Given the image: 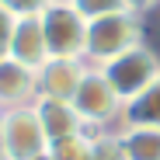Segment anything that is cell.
<instances>
[{
    "label": "cell",
    "mask_w": 160,
    "mask_h": 160,
    "mask_svg": "<svg viewBox=\"0 0 160 160\" xmlns=\"http://www.w3.org/2000/svg\"><path fill=\"white\" fill-rule=\"evenodd\" d=\"M91 150H94V132H77V136L49 143L45 153L49 160H91Z\"/></svg>",
    "instance_id": "7c38bea8"
},
{
    "label": "cell",
    "mask_w": 160,
    "mask_h": 160,
    "mask_svg": "<svg viewBox=\"0 0 160 160\" xmlns=\"http://www.w3.org/2000/svg\"><path fill=\"white\" fill-rule=\"evenodd\" d=\"M70 4L84 14L87 21L94 18H104V14H118V11H129L125 7V0H70Z\"/></svg>",
    "instance_id": "4fadbf2b"
},
{
    "label": "cell",
    "mask_w": 160,
    "mask_h": 160,
    "mask_svg": "<svg viewBox=\"0 0 160 160\" xmlns=\"http://www.w3.org/2000/svg\"><path fill=\"white\" fill-rule=\"evenodd\" d=\"M143 42V28H139V14L132 11H118V14H104L87 21V63L91 66H104L115 56L129 52L132 45Z\"/></svg>",
    "instance_id": "7a4b0ae2"
},
{
    "label": "cell",
    "mask_w": 160,
    "mask_h": 160,
    "mask_svg": "<svg viewBox=\"0 0 160 160\" xmlns=\"http://www.w3.org/2000/svg\"><path fill=\"white\" fill-rule=\"evenodd\" d=\"M122 125L160 129V77L153 80L143 94H136L132 101L122 104V122H118V129H122Z\"/></svg>",
    "instance_id": "30bf717a"
},
{
    "label": "cell",
    "mask_w": 160,
    "mask_h": 160,
    "mask_svg": "<svg viewBox=\"0 0 160 160\" xmlns=\"http://www.w3.org/2000/svg\"><path fill=\"white\" fill-rule=\"evenodd\" d=\"M153 4H160V0H125V7H129L132 14H143V11H150Z\"/></svg>",
    "instance_id": "e0dca14e"
},
{
    "label": "cell",
    "mask_w": 160,
    "mask_h": 160,
    "mask_svg": "<svg viewBox=\"0 0 160 160\" xmlns=\"http://www.w3.org/2000/svg\"><path fill=\"white\" fill-rule=\"evenodd\" d=\"M101 73L108 77V84L115 87V94H118L122 104H125V101H132L136 94H143L153 80L160 77V56L139 42V45H132L129 52L115 56L112 63H104Z\"/></svg>",
    "instance_id": "277c9868"
},
{
    "label": "cell",
    "mask_w": 160,
    "mask_h": 160,
    "mask_svg": "<svg viewBox=\"0 0 160 160\" xmlns=\"http://www.w3.org/2000/svg\"><path fill=\"white\" fill-rule=\"evenodd\" d=\"M52 0H0V7H4L11 18H32V14H42Z\"/></svg>",
    "instance_id": "9a60e30c"
},
{
    "label": "cell",
    "mask_w": 160,
    "mask_h": 160,
    "mask_svg": "<svg viewBox=\"0 0 160 160\" xmlns=\"http://www.w3.org/2000/svg\"><path fill=\"white\" fill-rule=\"evenodd\" d=\"M11 28H14V18L0 7V59H7V49H11Z\"/></svg>",
    "instance_id": "2e32d148"
},
{
    "label": "cell",
    "mask_w": 160,
    "mask_h": 160,
    "mask_svg": "<svg viewBox=\"0 0 160 160\" xmlns=\"http://www.w3.org/2000/svg\"><path fill=\"white\" fill-rule=\"evenodd\" d=\"M91 160H125V153H122V146H118V136H115V132H94Z\"/></svg>",
    "instance_id": "5bb4252c"
},
{
    "label": "cell",
    "mask_w": 160,
    "mask_h": 160,
    "mask_svg": "<svg viewBox=\"0 0 160 160\" xmlns=\"http://www.w3.org/2000/svg\"><path fill=\"white\" fill-rule=\"evenodd\" d=\"M0 160H7L4 157V112H0Z\"/></svg>",
    "instance_id": "ac0fdd59"
},
{
    "label": "cell",
    "mask_w": 160,
    "mask_h": 160,
    "mask_svg": "<svg viewBox=\"0 0 160 160\" xmlns=\"http://www.w3.org/2000/svg\"><path fill=\"white\" fill-rule=\"evenodd\" d=\"M45 150H49V139L32 104L4 112V157L7 160H35Z\"/></svg>",
    "instance_id": "5b68a950"
},
{
    "label": "cell",
    "mask_w": 160,
    "mask_h": 160,
    "mask_svg": "<svg viewBox=\"0 0 160 160\" xmlns=\"http://www.w3.org/2000/svg\"><path fill=\"white\" fill-rule=\"evenodd\" d=\"M7 56L28 70H38L49 59V45H45V32H42V14L32 18H14V28H11V49Z\"/></svg>",
    "instance_id": "52a82bcc"
},
{
    "label": "cell",
    "mask_w": 160,
    "mask_h": 160,
    "mask_svg": "<svg viewBox=\"0 0 160 160\" xmlns=\"http://www.w3.org/2000/svg\"><path fill=\"white\" fill-rule=\"evenodd\" d=\"M42 32L49 45V59H84L87 56V18L70 0H52L42 11Z\"/></svg>",
    "instance_id": "3957f363"
},
{
    "label": "cell",
    "mask_w": 160,
    "mask_h": 160,
    "mask_svg": "<svg viewBox=\"0 0 160 160\" xmlns=\"http://www.w3.org/2000/svg\"><path fill=\"white\" fill-rule=\"evenodd\" d=\"M115 136H118L125 160H160V129L122 125V129H115Z\"/></svg>",
    "instance_id": "8fae6325"
},
{
    "label": "cell",
    "mask_w": 160,
    "mask_h": 160,
    "mask_svg": "<svg viewBox=\"0 0 160 160\" xmlns=\"http://www.w3.org/2000/svg\"><path fill=\"white\" fill-rule=\"evenodd\" d=\"M35 115H38V125L45 132L49 143L56 139H66V136H77V132H87L84 122H80L77 108L70 101H52V98H35Z\"/></svg>",
    "instance_id": "9c48e42d"
},
{
    "label": "cell",
    "mask_w": 160,
    "mask_h": 160,
    "mask_svg": "<svg viewBox=\"0 0 160 160\" xmlns=\"http://www.w3.org/2000/svg\"><path fill=\"white\" fill-rule=\"evenodd\" d=\"M87 73L84 59H45L35 70V87L38 98H52V101H73L80 80Z\"/></svg>",
    "instance_id": "8992f818"
},
{
    "label": "cell",
    "mask_w": 160,
    "mask_h": 160,
    "mask_svg": "<svg viewBox=\"0 0 160 160\" xmlns=\"http://www.w3.org/2000/svg\"><path fill=\"white\" fill-rule=\"evenodd\" d=\"M38 87H35V70L14 63L11 56L0 59V112L11 108H24V104H35Z\"/></svg>",
    "instance_id": "ba28073f"
},
{
    "label": "cell",
    "mask_w": 160,
    "mask_h": 160,
    "mask_svg": "<svg viewBox=\"0 0 160 160\" xmlns=\"http://www.w3.org/2000/svg\"><path fill=\"white\" fill-rule=\"evenodd\" d=\"M70 104L77 108L87 132H115L112 122H122V98L108 84V77L101 73V66L87 63V73H84V80H80Z\"/></svg>",
    "instance_id": "6da1fadb"
}]
</instances>
